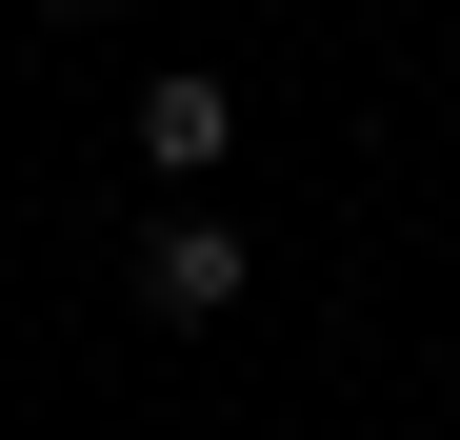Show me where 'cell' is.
<instances>
[{
    "label": "cell",
    "mask_w": 460,
    "mask_h": 440,
    "mask_svg": "<svg viewBox=\"0 0 460 440\" xmlns=\"http://www.w3.org/2000/svg\"><path fill=\"white\" fill-rule=\"evenodd\" d=\"M241 280H261V241H241V220H220V200H161V220H140V321H241Z\"/></svg>",
    "instance_id": "1"
},
{
    "label": "cell",
    "mask_w": 460,
    "mask_h": 440,
    "mask_svg": "<svg viewBox=\"0 0 460 440\" xmlns=\"http://www.w3.org/2000/svg\"><path fill=\"white\" fill-rule=\"evenodd\" d=\"M220 140H241V101H220L200 60H181V81H140V180H220Z\"/></svg>",
    "instance_id": "2"
},
{
    "label": "cell",
    "mask_w": 460,
    "mask_h": 440,
    "mask_svg": "<svg viewBox=\"0 0 460 440\" xmlns=\"http://www.w3.org/2000/svg\"><path fill=\"white\" fill-rule=\"evenodd\" d=\"M40 21H120V0H40Z\"/></svg>",
    "instance_id": "3"
}]
</instances>
